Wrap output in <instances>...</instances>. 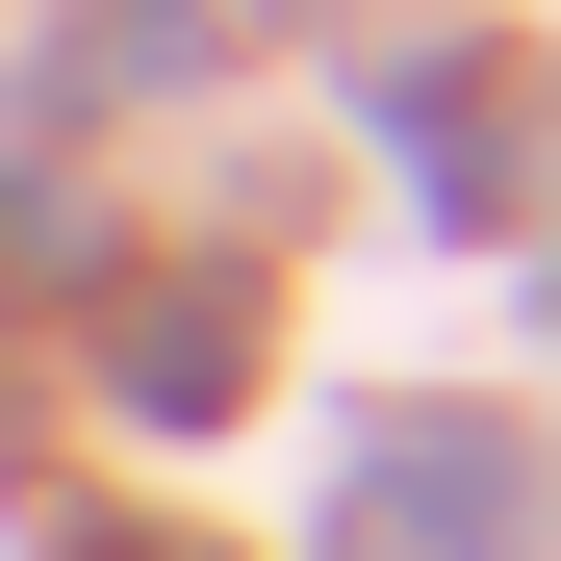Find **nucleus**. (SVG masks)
<instances>
[{
    "label": "nucleus",
    "instance_id": "f257e3e1",
    "mask_svg": "<svg viewBox=\"0 0 561 561\" xmlns=\"http://www.w3.org/2000/svg\"><path fill=\"white\" fill-rule=\"evenodd\" d=\"M357 561H536V485L485 409H383L357 434Z\"/></svg>",
    "mask_w": 561,
    "mask_h": 561
},
{
    "label": "nucleus",
    "instance_id": "f03ea898",
    "mask_svg": "<svg viewBox=\"0 0 561 561\" xmlns=\"http://www.w3.org/2000/svg\"><path fill=\"white\" fill-rule=\"evenodd\" d=\"M230 357H255L230 307H153V332H128V409H230Z\"/></svg>",
    "mask_w": 561,
    "mask_h": 561
}]
</instances>
